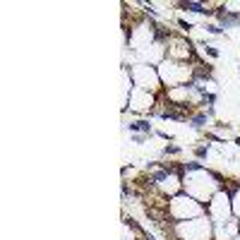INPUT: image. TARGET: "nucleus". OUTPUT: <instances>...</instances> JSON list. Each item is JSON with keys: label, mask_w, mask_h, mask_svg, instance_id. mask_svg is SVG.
Masks as SVG:
<instances>
[{"label": "nucleus", "mask_w": 240, "mask_h": 240, "mask_svg": "<svg viewBox=\"0 0 240 240\" xmlns=\"http://www.w3.org/2000/svg\"><path fill=\"white\" fill-rule=\"evenodd\" d=\"M214 15L219 17V22H221V27H226V29H231V27H238V24H240V15H233L231 10H216Z\"/></svg>", "instance_id": "f257e3e1"}, {"label": "nucleus", "mask_w": 240, "mask_h": 240, "mask_svg": "<svg viewBox=\"0 0 240 240\" xmlns=\"http://www.w3.org/2000/svg\"><path fill=\"white\" fill-rule=\"evenodd\" d=\"M183 10H190V12H199V15H211V10H207V5L202 2H180Z\"/></svg>", "instance_id": "f03ea898"}, {"label": "nucleus", "mask_w": 240, "mask_h": 240, "mask_svg": "<svg viewBox=\"0 0 240 240\" xmlns=\"http://www.w3.org/2000/svg\"><path fill=\"white\" fill-rule=\"evenodd\" d=\"M132 132H144V135H151V125H149V120H135V122H130L127 125Z\"/></svg>", "instance_id": "7ed1b4c3"}, {"label": "nucleus", "mask_w": 240, "mask_h": 240, "mask_svg": "<svg viewBox=\"0 0 240 240\" xmlns=\"http://www.w3.org/2000/svg\"><path fill=\"white\" fill-rule=\"evenodd\" d=\"M209 115H211V111H209V113H199V115H194V118H192V125H194V127H202L204 122H207V118H209Z\"/></svg>", "instance_id": "20e7f679"}, {"label": "nucleus", "mask_w": 240, "mask_h": 240, "mask_svg": "<svg viewBox=\"0 0 240 240\" xmlns=\"http://www.w3.org/2000/svg\"><path fill=\"white\" fill-rule=\"evenodd\" d=\"M207 31H209V34H221V27H216V24H207Z\"/></svg>", "instance_id": "39448f33"}, {"label": "nucleus", "mask_w": 240, "mask_h": 240, "mask_svg": "<svg viewBox=\"0 0 240 240\" xmlns=\"http://www.w3.org/2000/svg\"><path fill=\"white\" fill-rule=\"evenodd\" d=\"M207 151H209V147H199L197 151H194V154H197L199 158H204V156H207Z\"/></svg>", "instance_id": "423d86ee"}, {"label": "nucleus", "mask_w": 240, "mask_h": 240, "mask_svg": "<svg viewBox=\"0 0 240 240\" xmlns=\"http://www.w3.org/2000/svg\"><path fill=\"white\" fill-rule=\"evenodd\" d=\"M163 154H180V147H166Z\"/></svg>", "instance_id": "0eeeda50"}, {"label": "nucleus", "mask_w": 240, "mask_h": 240, "mask_svg": "<svg viewBox=\"0 0 240 240\" xmlns=\"http://www.w3.org/2000/svg\"><path fill=\"white\" fill-rule=\"evenodd\" d=\"M207 53H209L211 58H219V51H216V48H211V46H207Z\"/></svg>", "instance_id": "6e6552de"}, {"label": "nucleus", "mask_w": 240, "mask_h": 240, "mask_svg": "<svg viewBox=\"0 0 240 240\" xmlns=\"http://www.w3.org/2000/svg\"><path fill=\"white\" fill-rule=\"evenodd\" d=\"M132 139H135L137 144H142V142H144V135H135V137H132Z\"/></svg>", "instance_id": "1a4fd4ad"}]
</instances>
